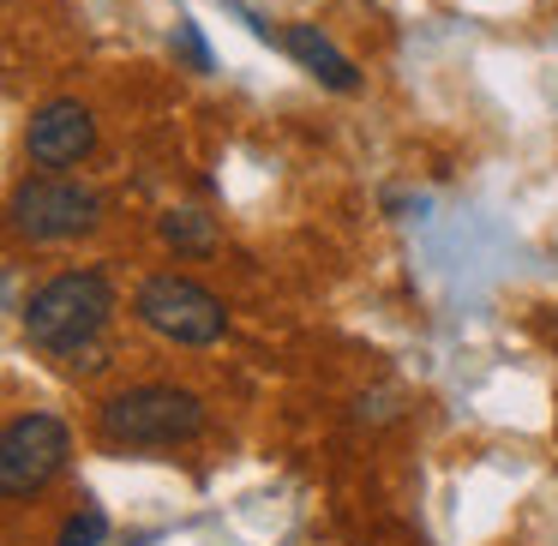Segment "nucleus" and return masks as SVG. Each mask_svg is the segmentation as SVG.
I'll list each match as a JSON object with an SVG mask.
<instances>
[{
  "instance_id": "f257e3e1",
  "label": "nucleus",
  "mask_w": 558,
  "mask_h": 546,
  "mask_svg": "<svg viewBox=\"0 0 558 546\" xmlns=\"http://www.w3.org/2000/svg\"><path fill=\"white\" fill-rule=\"evenodd\" d=\"M25 337L31 349L54 361H78L114 318V282L102 270H61L25 301Z\"/></svg>"
},
{
  "instance_id": "f03ea898",
  "label": "nucleus",
  "mask_w": 558,
  "mask_h": 546,
  "mask_svg": "<svg viewBox=\"0 0 558 546\" xmlns=\"http://www.w3.org/2000/svg\"><path fill=\"white\" fill-rule=\"evenodd\" d=\"M97 426L109 445L126 450H169L205 433V402L181 385H126L97 409Z\"/></svg>"
},
{
  "instance_id": "7ed1b4c3",
  "label": "nucleus",
  "mask_w": 558,
  "mask_h": 546,
  "mask_svg": "<svg viewBox=\"0 0 558 546\" xmlns=\"http://www.w3.org/2000/svg\"><path fill=\"white\" fill-rule=\"evenodd\" d=\"M133 318L162 342H181V349H210V342L229 337V306L193 277H174V270H157V277L138 282L133 294Z\"/></svg>"
},
{
  "instance_id": "20e7f679",
  "label": "nucleus",
  "mask_w": 558,
  "mask_h": 546,
  "mask_svg": "<svg viewBox=\"0 0 558 546\" xmlns=\"http://www.w3.org/2000/svg\"><path fill=\"white\" fill-rule=\"evenodd\" d=\"M97 217H102V198L85 181H73V174H37L7 205L13 234L31 246H54V241H73V234H90Z\"/></svg>"
},
{
  "instance_id": "39448f33",
  "label": "nucleus",
  "mask_w": 558,
  "mask_h": 546,
  "mask_svg": "<svg viewBox=\"0 0 558 546\" xmlns=\"http://www.w3.org/2000/svg\"><path fill=\"white\" fill-rule=\"evenodd\" d=\"M66 457H73V426H66L61 414H43V409L19 414V421H7V433H0V493L37 498L43 486L66 469Z\"/></svg>"
},
{
  "instance_id": "423d86ee",
  "label": "nucleus",
  "mask_w": 558,
  "mask_h": 546,
  "mask_svg": "<svg viewBox=\"0 0 558 546\" xmlns=\"http://www.w3.org/2000/svg\"><path fill=\"white\" fill-rule=\"evenodd\" d=\"M90 145H97V114L78 97H49L25 126V157L37 169H73L90 157Z\"/></svg>"
},
{
  "instance_id": "0eeeda50",
  "label": "nucleus",
  "mask_w": 558,
  "mask_h": 546,
  "mask_svg": "<svg viewBox=\"0 0 558 546\" xmlns=\"http://www.w3.org/2000/svg\"><path fill=\"white\" fill-rule=\"evenodd\" d=\"M277 43H282V49H289L294 61H301L306 73H313L318 85H325V90H342V97H349V90H361V66H354L349 54H342V49H337V43H330L318 25H289Z\"/></svg>"
},
{
  "instance_id": "6e6552de",
  "label": "nucleus",
  "mask_w": 558,
  "mask_h": 546,
  "mask_svg": "<svg viewBox=\"0 0 558 546\" xmlns=\"http://www.w3.org/2000/svg\"><path fill=\"white\" fill-rule=\"evenodd\" d=\"M157 234H162V246H174V253H193V258L217 253V217H205V210H162Z\"/></svg>"
},
{
  "instance_id": "1a4fd4ad",
  "label": "nucleus",
  "mask_w": 558,
  "mask_h": 546,
  "mask_svg": "<svg viewBox=\"0 0 558 546\" xmlns=\"http://www.w3.org/2000/svg\"><path fill=\"white\" fill-rule=\"evenodd\" d=\"M102 534H109V517H102L97 505H78L73 517L61 522V534H54V546H102Z\"/></svg>"
},
{
  "instance_id": "9d476101",
  "label": "nucleus",
  "mask_w": 558,
  "mask_h": 546,
  "mask_svg": "<svg viewBox=\"0 0 558 546\" xmlns=\"http://www.w3.org/2000/svg\"><path fill=\"white\" fill-rule=\"evenodd\" d=\"M174 54H181L193 73H210V49H205V37H198L193 19H181V25H174Z\"/></svg>"
}]
</instances>
